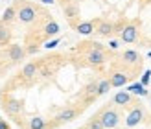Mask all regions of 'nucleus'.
<instances>
[{
  "label": "nucleus",
  "instance_id": "7",
  "mask_svg": "<svg viewBox=\"0 0 151 129\" xmlns=\"http://www.w3.org/2000/svg\"><path fill=\"white\" fill-rule=\"evenodd\" d=\"M107 78H109V81H111L112 87H114V89H120V87L127 85V83L131 81L133 76H131L129 72H125V70H122V68H118V66L112 65V68H111V72H109Z\"/></svg>",
  "mask_w": 151,
  "mask_h": 129
},
{
  "label": "nucleus",
  "instance_id": "1",
  "mask_svg": "<svg viewBox=\"0 0 151 129\" xmlns=\"http://www.w3.org/2000/svg\"><path fill=\"white\" fill-rule=\"evenodd\" d=\"M15 7H17V20L22 22V24H37V20L41 19L42 15V7L37 6V4H32L28 0H17L15 2Z\"/></svg>",
  "mask_w": 151,
  "mask_h": 129
},
{
  "label": "nucleus",
  "instance_id": "10",
  "mask_svg": "<svg viewBox=\"0 0 151 129\" xmlns=\"http://www.w3.org/2000/svg\"><path fill=\"white\" fill-rule=\"evenodd\" d=\"M142 118H144V107H140V105H134L131 107V111L127 112V118H125V125L127 127H134L142 122Z\"/></svg>",
  "mask_w": 151,
  "mask_h": 129
},
{
  "label": "nucleus",
  "instance_id": "15",
  "mask_svg": "<svg viewBox=\"0 0 151 129\" xmlns=\"http://www.w3.org/2000/svg\"><path fill=\"white\" fill-rule=\"evenodd\" d=\"M46 118L41 115H35L28 120V129H46Z\"/></svg>",
  "mask_w": 151,
  "mask_h": 129
},
{
  "label": "nucleus",
  "instance_id": "21",
  "mask_svg": "<svg viewBox=\"0 0 151 129\" xmlns=\"http://www.w3.org/2000/svg\"><path fill=\"white\" fill-rule=\"evenodd\" d=\"M57 44H59V39H54V41H48L46 44H44V46H46V48H55Z\"/></svg>",
  "mask_w": 151,
  "mask_h": 129
},
{
  "label": "nucleus",
  "instance_id": "4",
  "mask_svg": "<svg viewBox=\"0 0 151 129\" xmlns=\"http://www.w3.org/2000/svg\"><path fill=\"white\" fill-rule=\"evenodd\" d=\"M81 65L83 66H90V68H101L105 63L111 59L109 52H85L81 54Z\"/></svg>",
  "mask_w": 151,
  "mask_h": 129
},
{
  "label": "nucleus",
  "instance_id": "3",
  "mask_svg": "<svg viewBox=\"0 0 151 129\" xmlns=\"http://www.w3.org/2000/svg\"><path fill=\"white\" fill-rule=\"evenodd\" d=\"M96 115L100 116V120H101V124H103L105 129H114L120 124V111L116 109V105H112V103L101 107Z\"/></svg>",
  "mask_w": 151,
  "mask_h": 129
},
{
  "label": "nucleus",
  "instance_id": "24",
  "mask_svg": "<svg viewBox=\"0 0 151 129\" xmlns=\"http://www.w3.org/2000/svg\"><path fill=\"white\" fill-rule=\"evenodd\" d=\"M0 120H2V118H0Z\"/></svg>",
  "mask_w": 151,
  "mask_h": 129
},
{
  "label": "nucleus",
  "instance_id": "8",
  "mask_svg": "<svg viewBox=\"0 0 151 129\" xmlns=\"http://www.w3.org/2000/svg\"><path fill=\"white\" fill-rule=\"evenodd\" d=\"M112 105H116V107H134V105H138V102L133 98L131 92H127V90H118V92L112 96Z\"/></svg>",
  "mask_w": 151,
  "mask_h": 129
},
{
  "label": "nucleus",
  "instance_id": "13",
  "mask_svg": "<svg viewBox=\"0 0 151 129\" xmlns=\"http://www.w3.org/2000/svg\"><path fill=\"white\" fill-rule=\"evenodd\" d=\"M74 30H76L79 35H85V37H87V35H92V33L96 32V20H85V22L81 20Z\"/></svg>",
  "mask_w": 151,
  "mask_h": 129
},
{
  "label": "nucleus",
  "instance_id": "14",
  "mask_svg": "<svg viewBox=\"0 0 151 129\" xmlns=\"http://www.w3.org/2000/svg\"><path fill=\"white\" fill-rule=\"evenodd\" d=\"M2 22H6V24H13L15 20H17V7H15V4L11 6H7L6 9H4V15H2V19H0Z\"/></svg>",
  "mask_w": 151,
  "mask_h": 129
},
{
  "label": "nucleus",
  "instance_id": "12",
  "mask_svg": "<svg viewBox=\"0 0 151 129\" xmlns=\"http://www.w3.org/2000/svg\"><path fill=\"white\" fill-rule=\"evenodd\" d=\"M11 37H13L11 26L0 20V48H6V46H9V44H11Z\"/></svg>",
  "mask_w": 151,
  "mask_h": 129
},
{
  "label": "nucleus",
  "instance_id": "9",
  "mask_svg": "<svg viewBox=\"0 0 151 129\" xmlns=\"http://www.w3.org/2000/svg\"><path fill=\"white\" fill-rule=\"evenodd\" d=\"M96 20V35L98 37H112L114 35V22L105 19H94Z\"/></svg>",
  "mask_w": 151,
  "mask_h": 129
},
{
  "label": "nucleus",
  "instance_id": "23",
  "mask_svg": "<svg viewBox=\"0 0 151 129\" xmlns=\"http://www.w3.org/2000/svg\"><path fill=\"white\" fill-rule=\"evenodd\" d=\"M42 4H54V0H41Z\"/></svg>",
  "mask_w": 151,
  "mask_h": 129
},
{
  "label": "nucleus",
  "instance_id": "11",
  "mask_svg": "<svg viewBox=\"0 0 151 129\" xmlns=\"http://www.w3.org/2000/svg\"><path fill=\"white\" fill-rule=\"evenodd\" d=\"M63 11H65V17L68 22H79V6L74 0L63 6Z\"/></svg>",
  "mask_w": 151,
  "mask_h": 129
},
{
  "label": "nucleus",
  "instance_id": "22",
  "mask_svg": "<svg viewBox=\"0 0 151 129\" xmlns=\"http://www.w3.org/2000/svg\"><path fill=\"white\" fill-rule=\"evenodd\" d=\"M0 129H11V125L7 122H4V120H0Z\"/></svg>",
  "mask_w": 151,
  "mask_h": 129
},
{
  "label": "nucleus",
  "instance_id": "6",
  "mask_svg": "<svg viewBox=\"0 0 151 129\" xmlns=\"http://www.w3.org/2000/svg\"><path fill=\"white\" fill-rule=\"evenodd\" d=\"M118 37H120V41L125 43V44H133V43H137V41H138V37H140V20L127 22L125 28H124V32L120 33Z\"/></svg>",
  "mask_w": 151,
  "mask_h": 129
},
{
  "label": "nucleus",
  "instance_id": "18",
  "mask_svg": "<svg viewBox=\"0 0 151 129\" xmlns=\"http://www.w3.org/2000/svg\"><path fill=\"white\" fill-rule=\"evenodd\" d=\"M85 129H105V127H103V124H101L100 116H98V115H94V116H92V118H90L88 122H87Z\"/></svg>",
  "mask_w": 151,
  "mask_h": 129
},
{
  "label": "nucleus",
  "instance_id": "5",
  "mask_svg": "<svg viewBox=\"0 0 151 129\" xmlns=\"http://www.w3.org/2000/svg\"><path fill=\"white\" fill-rule=\"evenodd\" d=\"M2 55H4V59L9 65H19L20 61H24L26 59V46H22V44H15V43H11L9 46H6L4 48V52H2Z\"/></svg>",
  "mask_w": 151,
  "mask_h": 129
},
{
  "label": "nucleus",
  "instance_id": "16",
  "mask_svg": "<svg viewBox=\"0 0 151 129\" xmlns=\"http://www.w3.org/2000/svg\"><path fill=\"white\" fill-rule=\"evenodd\" d=\"M111 89H112V85H111L109 78H100V79H98V92H100V96L107 94Z\"/></svg>",
  "mask_w": 151,
  "mask_h": 129
},
{
  "label": "nucleus",
  "instance_id": "17",
  "mask_svg": "<svg viewBox=\"0 0 151 129\" xmlns=\"http://www.w3.org/2000/svg\"><path fill=\"white\" fill-rule=\"evenodd\" d=\"M127 92L131 94H140V96H147V90L144 89V85L142 83H133V85L127 87Z\"/></svg>",
  "mask_w": 151,
  "mask_h": 129
},
{
  "label": "nucleus",
  "instance_id": "19",
  "mask_svg": "<svg viewBox=\"0 0 151 129\" xmlns=\"http://www.w3.org/2000/svg\"><path fill=\"white\" fill-rule=\"evenodd\" d=\"M149 79H151V70H147V72H146L144 76H142V81H140V83H142V85L146 87L147 83H149Z\"/></svg>",
  "mask_w": 151,
  "mask_h": 129
},
{
  "label": "nucleus",
  "instance_id": "2",
  "mask_svg": "<svg viewBox=\"0 0 151 129\" xmlns=\"http://www.w3.org/2000/svg\"><path fill=\"white\" fill-rule=\"evenodd\" d=\"M0 102H2L4 112L15 120H19L20 115L24 112V100H19V98H13L7 94H0Z\"/></svg>",
  "mask_w": 151,
  "mask_h": 129
},
{
  "label": "nucleus",
  "instance_id": "20",
  "mask_svg": "<svg viewBox=\"0 0 151 129\" xmlns=\"http://www.w3.org/2000/svg\"><path fill=\"white\" fill-rule=\"evenodd\" d=\"M118 46H120V41H118V39H112V41H109V48H111V50H116Z\"/></svg>",
  "mask_w": 151,
  "mask_h": 129
},
{
  "label": "nucleus",
  "instance_id": "25",
  "mask_svg": "<svg viewBox=\"0 0 151 129\" xmlns=\"http://www.w3.org/2000/svg\"><path fill=\"white\" fill-rule=\"evenodd\" d=\"M83 129H85V127H83Z\"/></svg>",
  "mask_w": 151,
  "mask_h": 129
}]
</instances>
